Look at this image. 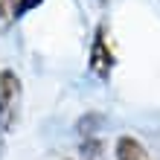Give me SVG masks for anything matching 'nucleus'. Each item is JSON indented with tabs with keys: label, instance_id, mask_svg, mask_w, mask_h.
Here are the masks:
<instances>
[{
	"label": "nucleus",
	"instance_id": "nucleus-2",
	"mask_svg": "<svg viewBox=\"0 0 160 160\" xmlns=\"http://www.w3.org/2000/svg\"><path fill=\"white\" fill-rule=\"evenodd\" d=\"M114 50H111V44L105 38V26H96V35H93V44H90V58H88V67L93 76L99 79H108L111 70H114Z\"/></svg>",
	"mask_w": 160,
	"mask_h": 160
},
{
	"label": "nucleus",
	"instance_id": "nucleus-1",
	"mask_svg": "<svg viewBox=\"0 0 160 160\" xmlns=\"http://www.w3.org/2000/svg\"><path fill=\"white\" fill-rule=\"evenodd\" d=\"M21 114V79L15 70H0V134L12 131Z\"/></svg>",
	"mask_w": 160,
	"mask_h": 160
},
{
	"label": "nucleus",
	"instance_id": "nucleus-3",
	"mask_svg": "<svg viewBox=\"0 0 160 160\" xmlns=\"http://www.w3.org/2000/svg\"><path fill=\"white\" fill-rule=\"evenodd\" d=\"M117 160H148V152L143 143L134 137H119L117 140Z\"/></svg>",
	"mask_w": 160,
	"mask_h": 160
},
{
	"label": "nucleus",
	"instance_id": "nucleus-4",
	"mask_svg": "<svg viewBox=\"0 0 160 160\" xmlns=\"http://www.w3.org/2000/svg\"><path fill=\"white\" fill-rule=\"evenodd\" d=\"M44 0H15V21L18 18H23L26 12H32L35 6H41Z\"/></svg>",
	"mask_w": 160,
	"mask_h": 160
},
{
	"label": "nucleus",
	"instance_id": "nucleus-5",
	"mask_svg": "<svg viewBox=\"0 0 160 160\" xmlns=\"http://www.w3.org/2000/svg\"><path fill=\"white\" fill-rule=\"evenodd\" d=\"M15 18V0H0V21Z\"/></svg>",
	"mask_w": 160,
	"mask_h": 160
}]
</instances>
